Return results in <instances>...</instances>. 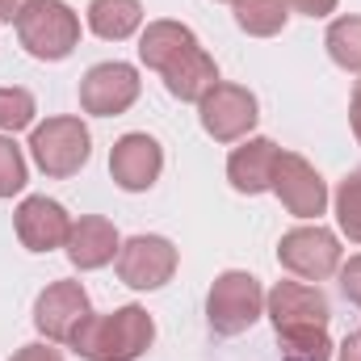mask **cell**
<instances>
[{
	"label": "cell",
	"instance_id": "484cf974",
	"mask_svg": "<svg viewBox=\"0 0 361 361\" xmlns=\"http://www.w3.org/2000/svg\"><path fill=\"white\" fill-rule=\"evenodd\" d=\"M286 4H290L294 13H302V17H311V21H315V17L336 13V4H341V0H286Z\"/></svg>",
	"mask_w": 361,
	"mask_h": 361
},
{
	"label": "cell",
	"instance_id": "9a60e30c",
	"mask_svg": "<svg viewBox=\"0 0 361 361\" xmlns=\"http://www.w3.org/2000/svg\"><path fill=\"white\" fill-rule=\"evenodd\" d=\"M118 227L101 214H85L72 223V235H68V261L72 269L80 273H92V269H105L109 261H118Z\"/></svg>",
	"mask_w": 361,
	"mask_h": 361
},
{
	"label": "cell",
	"instance_id": "ba28073f",
	"mask_svg": "<svg viewBox=\"0 0 361 361\" xmlns=\"http://www.w3.org/2000/svg\"><path fill=\"white\" fill-rule=\"evenodd\" d=\"M139 92H143V80L130 63H122V59L97 63L80 80V109L92 118H118L139 101Z\"/></svg>",
	"mask_w": 361,
	"mask_h": 361
},
{
	"label": "cell",
	"instance_id": "30bf717a",
	"mask_svg": "<svg viewBox=\"0 0 361 361\" xmlns=\"http://www.w3.org/2000/svg\"><path fill=\"white\" fill-rule=\"evenodd\" d=\"M92 315L89 290L80 281H51L38 302H34V328L51 341V345H72L76 328Z\"/></svg>",
	"mask_w": 361,
	"mask_h": 361
},
{
	"label": "cell",
	"instance_id": "d4e9b609",
	"mask_svg": "<svg viewBox=\"0 0 361 361\" xmlns=\"http://www.w3.org/2000/svg\"><path fill=\"white\" fill-rule=\"evenodd\" d=\"M8 361H63V353L51 341H34V345H21Z\"/></svg>",
	"mask_w": 361,
	"mask_h": 361
},
{
	"label": "cell",
	"instance_id": "44dd1931",
	"mask_svg": "<svg viewBox=\"0 0 361 361\" xmlns=\"http://www.w3.org/2000/svg\"><path fill=\"white\" fill-rule=\"evenodd\" d=\"M332 206H336V223L349 235V244H361V169H353L349 177L336 185Z\"/></svg>",
	"mask_w": 361,
	"mask_h": 361
},
{
	"label": "cell",
	"instance_id": "83f0119b",
	"mask_svg": "<svg viewBox=\"0 0 361 361\" xmlns=\"http://www.w3.org/2000/svg\"><path fill=\"white\" fill-rule=\"evenodd\" d=\"M349 126H353V135L361 143V80L353 85V97H349Z\"/></svg>",
	"mask_w": 361,
	"mask_h": 361
},
{
	"label": "cell",
	"instance_id": "f1b7e54d",
	"mask_svg": "<svg viewBox=\"0 0 361 361\" xmlns=\"http://www.w3.org/2000/svg\"><path fill=\"white\" fill-rule=\"evenodd\" d=\"M336 361H361V332H349L345 345H341V357Z\"/></svg>",
	"mask_w": 361,
	"mask_h": 361
},
{
	"label": "cell",
	"instance_id": "ffe728a7",
	"mask_svg": "<svg viewBox=\"0 0 361 361\" xmlns=\"http://www.w3.org/2000/svg\"><path fill=\"white\" fill-rule=\"evenodd\" d=\"M281 361H332L328 328H298V332H277Z\"/></svg>",
	"mask_w": 361,
	"mask_h": 361
},
{
	"label": "cell",
	"instance_id": "603a6c76",
	"mask_svg": "<svg viewBox=\"0 0 361 361\" xmlns=\"http://www.w3.org/2000/svg\"><path fill=\"white\" fill-rule=\"evenodd\" d=\"M25 189V156L13 143V135H0V197H13Z\"/></svg>",
	"mask_w": 361,
	"mask_h": 361
},
{
	"label": "cell",
	"instance_id": "7402d4cb",
	"mask_svg": "<svg viewBox=\"0 0 361 361\" xmlns=\"http://www.w3.org/2000/svg\"><path fill=\"white\" fill-rule=\"evenodd\" d=\"M34 114H38L34 92H30V89H17V85H0V130L17 135V130L34 126Z\"/></svg>",
	"mask_w": 361,
	"mask_h": 361
},
{
	"label": "cell",
	"instance_id": "277c9868",
	"mask_svg": "<svg viewBox=\"0 0 361 361\" xmlns=\"http://www.w3.org/2000/svg\"><path fill=\"white\" fill-rule=\"evenodd\" d=\"M30 156L34 164L47 173V177L63 180L76 177L92 156V135L89 126L72 114H59V118H47L30 130Z\"/></svg>",
	"mask_w": 361,
	"mask_h": 361
},
{
	"label": "cell",
	"instance_id": "ac0fdd59",
	"mask_svg": "<svg viewBox=\"0 0 361 361\" xmlns=\"http://www.w3.org/2000/svg\"><path fill=\"white\" fill-rule=\"evenodd\" d=\"M231 13H235V25L252 38H273L290 21L286 0H231Z\"/></svg>",
	"mask_w": 361,
	"mask_h": 361
},
{
	"label": "cell",
	"instance_id": "2e32d148",
	"mask_svg": "<svg viewBox=\"0 0 361 361\" xmlns=\"http://www.w3.org/2000/svg\"><path fill=\"white\" fill-rule=\"evenodd\" d=\"M281 147L273 139H244L231 156H227V180L235 193H269L273 189V169H277Z\"/></svg>",
	"mask_w": 361,
	"mask_h": 361
},
{
	"label": "cell",
	"instance_id": "5bb4252c",
	"mask_svg": "<svg viewBox=\"0 0 361 361\" xmlns=\"http://www.w3.org/2000/svg\"><path fill=\"white\" fill-rule=\"evenodd\" d=\"M13 227H17L21 248H30V252H55V248H68L72 214H68L55 197L34 193V197H25V202L17 206Z\"/></svg>",
	"mask_w": 361,
	"mask_h": 361
},
{
	"label": "cell",
	"instance_id": "8992f818",
	"mask_svg": "<svg viewBox=\"0 0 361 361\" xmlns=\"http://www.w3.org/2000/svg\"><path fill=\"white\" fill-rule=\"evenodd\" d=\"M197 118H202V130H206L214 143H240V139H248V130L257 126L261 105H257V97L244 89V85L219 80L214 89L197 101Z\"/></svg>",
	"mask_w": 361,
	"mask_h": 361
},
{
	"label": "cell",
	"instance_id": "7c38bea8",
	"mask_svg": "<svg viewBox=\"0 0 361 361\" xmlns=\"http://www.w3.org/2000/svg\"><path fill=\"white\" fill-rule=\"evenodd\" d=\"M277 202L294 214V219H319L328 210V185L315 173V164H307L302 156L294 152H281L277 156V169H273V189Z\"/></svg>",
	"mask_w": 361,
	"mask_h": 361
},
{
	"label": "cell",
	"instance_id": "9c48e42d",
	"mask_svg": "<svg viewBox=\"0 0 361 361\" xmlns=\"http://www.w3.org/2000/svg\"><path fill=\"white\" fill-rule=\"evenodd\" d=\"M265 315L273 319V332H298V328H328L332 302L311 281H277L265 294Z\"/></svg>",
	"mask_w": 361,
	"mask_h": 361
},
{
	"label": "cell",
	"instance_id": "52a82bcc",
	"mask_svg": "<svg viewBox=\"0 0 361 361\" xmlns=\"http://www.w3.org/2000/svg\"><path fill=\"white\" fill-rule=\"evenodd\" d=\"M277 261H281V269H290L302 281H324L341 269V240L319 223H302L281 235Z\"/></svg>",
	"mask_w": 361,
	"mask_h": 361
},
{
	"label": "cell",
	"instance_id": "d6986e66",
	"mask_svg": "<svg viewBox=\"0 0 361 361\" xmlns=\"http://www.w3.org/2000/svg\"><path fill=\"white\" fill-rule=\"evenodd\" d=\"M328 55L336 68L345 72H361V17H336L328 25V38H324Z\"/></svg>",
	"mask_w": 361,
	"mask_h": 361
},
{
	"label": "cell",
	"instance_id": "4fadbf2b",
	"mask_svg": "<svg viewBox=\"0 0 361 361\" xmlns=\"http://www.w3.org/2000/svg\"><path fill=\"white\" fill-rule=\"evenodd\" d=\"M160 173H164V147L152 135L130 130V135H122L114 143V152H109V177H114L118 189L143 193V189H152L160 180Z\"/></svg>",
	"mask_w": 361,
	"mask_h": 361
},
{
	"label": "cell",
	"instance_id": "8fae6325",
	"mask_svg": "<svg viewBox=\"0 0 361 361\" xmlns=\"http://www.w3.org/2000/svg\"><path fill=\"white\" fill-rule=\"evenodd\" d=\"M177 273V248L164 235H130L118 248V277L130 290H160Z\"/></svg>",
	"mask_w": 361,
	"mask_h": 361
},
{
	"label": "cell",
	"instance_id": "4316f807",
	"mask_svg": "<svg viewBox=\"0 0 361 361\" xmlns=\"http://www.w3.org/2000/svg\"><path fill=\"white\" fill-rule=\"evenodd\" d=\"M30 4H38V0H0V21H13V25H17V17H21Z\"/></svg>",
	"mask_w": 361,
	"mask_h": 361
},
{
	"label": "cell",
	"instance_id": "3957f363",
	"mask_svg": "<svg viewBox=\"0 0 361 361\" xmlns=\"http://www.w3.org/2000/svg\"><path fill=\"white\" fill-rule=\"evenodd\" d=\"M17 42L42 63H59L80 47V17L63 0H38L17 17Z\"/></svg>",
	"mask_w": 361,
	"mask_h": 361
},
{
	"label": "cell",
	"instance_id": "e0dca14e",
	"mask_svg": "<svg viewBox=\"0 0 361 361\" xmlns=\"http://www.w3.org/2000/svg\"><path fill=\"white\" fill-rule=\"evenodd\" d=\"M143 25V4L139 0H92L89 4V30L105 42H126Z\"/></svg>",
	"mask_w": 361,
	"mask_h": 361
},
{
	"label": "cell",
	"instance_id": "7a4b0ae2",
	"mask_svg": "<svg viewBox=\"0 0 361 361\" xmlns=\"http://www.w3.org/2000/svg\"><path fill=\"white\" fill-rule=\"evenodd\" d=\"M152 341H156V319L139 302H126L105 315H89L76 328L72 349L85 361H139L152 349Z\"/></svg>",
	"mask_w": 361,
	"mask_h": 361
},
{
	"label": "cell",
	"instance_id": "f546056e",
	"mask_svg": "<svg viewBox=\"0 0 361 361\" xmlns=\"http://www.w3.org/2000/svg\"><path fill=\"white\" fill-rule=\"evenodd\" d=\"M357 332H361V328H357Z\"/></svg>",
	"mask_w": 361,
	"mask_h": 361
},
{
	"label": "cell",
	"instance_id": "cb8c5ba5",
	"mask_svg": "<svg viewBox=\"0 0 361 361\" xmlns=\"http://www.w3.org/2000/svg\"><path fill=\"white\" fill-rule=\"evenodd\" d=\"M336 273H341V294H345L353 307H361V257H349Z\"/></svg>",
	"mask_w": 361,
	"mask_h": 361
},
{
	"label": "cell",
	"instance_id": "5b68a950",
	"mask_svg": "<svg viewBox=\"0 0 361 361\" xmlns=\"http://www.w3.org/2000/svg\"><path fill=\"white\" fill-rule=\"evenodd\" d=\"M261 315H265V290L252 273L227 269L214 277V286L206 294V319L219 336H240Z\"/></svg>",
	"mask_w": 361,
	"mask_h": 361
},
{
	"label": "cell",
	"instance_id": "6da1fadb",
	"mask_svg": "<svg viewBox=\"0 0 361 361\" xmlns=\"http://www.w3.org/2000/svg\"><path fill=\"white\" fill-rule=\"evenodd\" d=\"M139 59L143 68L160 72L164 89L177 101H202L206 92L219 85V63L214 55L197 42V34L180 21H147V30L139 34Z\"/></svg>",
	"mask_w": 361,
	"mask_h": 361
}]
</instances>
